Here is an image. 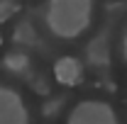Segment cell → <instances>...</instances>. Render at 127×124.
I'll return each instance as SVG.
<instances>
[{"label": "cell", "instance_id": "cell-1", "mask_svg": "<svg viewBox=\"0 0 127 124\" xmlns=\"http://www.w3.org/2000/svg\"><path fill=\"white\" fill-rule=\"evenodd\" d=\"M93 0H49L44 22L56 39H78L91 27Z\"/></svg>", "mask_w": 127, "mask_h": 124}, {"label": "cell", "instance_id": "cell-9", "mask_svg": "<svg viewBox=\"0 0 127 124\" xmlns=\"http://www.w3.org/2000/svg\"><path fill=\"white\" fill-rule=\"evenodd\" d=\"M0 46H2V34H0Z\"/></svg>", "mask_w": 127, "mask_h": 124}, {"label": "cell", "instance_id": "cell-3", "mask_svg": "<svg viewBox=\"0 0 127 124\" xmlns=\"http://www.w3.org/2000/svg\"><path fill=\"white\" fill-rule=\"evenodd\" d=\"M0 124H30V112L22 95L7 85H0Z\"/></svg>", "mask_w": 127, "mask_h": 124}, {"label": "cell", "instance_id": "cell-4", "mask_svg": "<svg viewBox=\"0 0 127 124\" xmlns=\"http://www.w3.org/2000/svg\"><path fill=\"white\" fill-rule=\"evenodd\" d=\"M54 78H56V83H61L66 88H73V85L83 83V66L76 56H61L54 63Z\"/></svg>", "mask_w": 127, "mask_h": 124}, {"label": "cell", "instance_id": "cell-7", "mask_svg": "<svg viewBox=\"0 0 127 124\" xmlns=\"http://www.w3.org/2000/svg\"><path fill=\"white\" fill-rule=\"evenodd\" d=\"M12 37H15V41H22V44H34V41H37V34H34L30 22H22V24L12 32Z\"/></svg>", "mask_w": 127, "mask_h": 124}, {"label": "cell", "instance_id": "cell-8", "mask_svg": "<svg viewBox=\"0 0 127 124\" xmlns=\"http://www.w3.org/2000/svg\"><path fill=\"white\" fill-rule=\"evenodd\" d=\"M20 12V2L17 0H0V24L7 22L12 15Z\"/></svg>", "mask_w": 127, "mask_h": 124}, {"label": "cell", "instance_id": "cell-5", "mask_svg": "<svg viewBox=\"0 0 127 124\" xmlns=\"http://www.w3.org/2000/svg\"><path fill=\"white\" fill-rule=\"evenodd\" d=\"M88 56H91V63H108V41H105V32L98 37V39H93V44L88 46Z\"/></svg>", "mask_w": 127, "mask_h": 124}, {"label": "cell", "instance_id": "cell-2", "mask_svg": "<svg viewBox=\"0 0 127 124\" xmlns=\"http://www.w3.org/2000/svg\"><path fill=\"white\" fill-rule=\"evenodd\" d=\"M66 124H120L112 105L103 100H83L71 109Z\"/></svg>", "mask_w": 127, "mask_h": 124}, {"label": "cell", "instance_id": "cell-6", "mask_svg": "<svg viewBox=\"0 0 127 124\" xmlns=\"http://www.w3.org/2000/svg\"><path fill=\"white\" fill-rule=\"evenodd\" d=\"M5 68L12 71V73H27L30 59H27L25 54H7V56H5Z\"/></svg>", "mask_w": 127, "mask_h": 124}]
</instances>
